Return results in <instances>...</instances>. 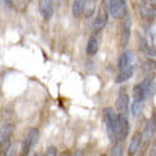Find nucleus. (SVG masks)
<instances>
[{
	"instance_id": "2eb2a0df",
	"label": "nucleus",
	"mask_w": 156,
	"mask_h": 156,
	"mask_svg": "<svg viewBox=\"0 0 156 156\" xmlns=\"http://www.w3.org/2000/svg\"><path fill=\"white\" fill-rule=\"evenodd\" d=\"M129 95L126 92H120L116 100V109L119 112H126L129 109Z\"/></svg>"
},
{
	"instance_id": "423d86ee",
	"label": "nucleus",
	"mask_w": 156,
	"mask_h": 156,
	"mask_svg": "<svg viewBox=\"0 0 156 156\" xmlns=\"http://www.w3.org/2000/svg\"><path fill=\"white\" fill-rule=\"evenodd\" d=\"M129 129H130V125H129L128 116H126L124 112H119V120H117V133H116L117 140L122 142V140L129 134Z\"/></svg>"
},
{
	"instance_id": "4be33fe9",
	"label": "nucleus",
	"mask_w": 156,
	"mask_h": 156,
	"mask_svg": "<svg viewBox=\"0 0 156 156\" xmlns=\"http://www.w3.org/2000/svg\"><path fill=\"white\" fill-rule=\"evenodd\" d=\"M17 155V147L16 144H8V147L5 148V156H16Z\"/></svg>"
},
{
	"instance_id": "5701e85b",
	"label": "nucleus",
	"mask_w": 156,
	"mask_h": 156,
	"mask_svg": "<svg viewBox=\"0 0 156 156\" xmlns=\"http://www.w3.org/2000/svg\"><path fill=\"white\" fill-rule=\"evenodd\" d=\"M43 156H57V148L55 147V146H51V147H48L46 154Z\"/></svg>"
},
{
	"instance_id": "6ab92c4d",
	"label": "nucleus",
	"mask_w": 156,
	"mask_h": 156,
	"mask_svg": "<svg viewBox=\"0 0 156 156\" xmlns=\"http://www.w3.org/2000/svg\"><path fill=\"white\" fill-rule=\"evenodd\" d=\"M109 156H122V143H121L120 140H117V142L112 146Z\"/></svg>"
},
{
	"instance_id": "dca6fc26",
	"label": "nucleus",
	"mask_w": 156,
	"mask_h": 156,
	"mask_svg": "<svg viewBox=\"0 0 156 156\" xmlns=\"http://www.w3.org/2000/svg\"><path fill=\"white\" fill-rule=\"evenodd\" d=\"M98 50H99V42H98V37H96V34H92V35L90 37V39H89V42H87L86 52H87V55L94 56V55H96Z\"/></svg>"
},
{
	"instance_id": "20e7f679",
	"label": "nucleus",
	"mask_w": 156,
	"mask_h": 156,
	"mask_svg": "<svg viewBox=\"0 0 156 156\" xmlns=\"http://www.w3.org/2000/svg\"><path fill=\"white\" fill-rule=\"evenodd\" d=\"M138 11L143 18L152 21L156 18V0H139Z\"/></svg>"
},
{
	"instance_id": "9b49d317",
	"label": "nucleus",
	"mask_w": 156,
	"mask_h": 156,
	"mask_svg": "<svg viewBox=\"0 0 156 156\" xmlns=\"http://www.w3.org/2000/svg\"><path fill=\"white\" fill-rule=\"evenodd\" d=\"M53 0H39V12L43 20H50L53 16Z\"/></svg>"
},
{
	"instance_id": "b1692460",
	"label": "nucleus",
	"mask_w": 156,
	"mask_h": 156,
	"mask_svg": "<svg viewBox=\"0 0 156 156\" xmlns=\"http://www.w3.org/2000/svg\"><path fill=\"white\" fill-rule=\"evenodd\" d=\"M150 156H156V139L151 144V148H150Z\"/></svg>"
},
{
	"instance_id": "f257e3e1",
	"label": "nucleus",
	"mask_w": 156,
	"mask_h": 156,
	"mask_svg": "<svg viewBox=\"0 0 156 156\" xmlns=\"http://www.w3.org/2000/svg\"><path fill=\"white\" fill-rule=\"evenodd\" d=\"M152 82H154V76H147L139 82L136 83L133 89V100L135 101H140V103H144L146 98L150 94L151 87H152Z\"/></svg>"
},
{
	"instance_id": "6e6552de",
	"label": "nucleus",
	"mask_w": 156,
	"mask_h": 156,
	"mask_svg": "<svg viewBox=\"0 0 156 156\" xmlns=\"http://www.w3.org/2000/svg\"><path fill=\"white\" fill-rule=\"evenodd\" d=\"M131 35V17L128 13L122 17V22H121V46L126 47L129 44Z\"/></svg>"
},
{
	"instance_id": "39448f33",
	"label": "nucleus",
	"mask_w": 156,
	"mask_h": 156,
	"mask_svg": "<svg viewBox=\"0 0 156 156\" xmlns=\"http://www.w3.org/2000/svg\"><path fill=\"white\" fill-rule=\"evenodd\" d=\"M108 14H109V9H107L104 0H101V4L99 9H98L96 17L94 20V25H92L95 31H100L107 25V22H108Z\"/></svg>"
},
{
	"instance_id": "bb28decb",
	"label": "nucleus",
	"mask_w": 156,
	"mask_h": 156,
	"mask_svg": "<svg viewBox=\"0 0 156 156\" xmlns=\"http://www.w3.org/2000/svg\"><path fill=\"white\" fill-rule=\"evenodd\" d=\"M34 156H43V155H41V154H35V155H34Z\"/></svg>"
},
{
	"instance_id": "aec40b11",
	"label": "nucleus",
	"mask_w": 156,
	"mask_h": 156,
	"mask_svg": "<svg viewBox=\"0 0 156 156\" xmlns=\"http://www.w3.org/2000/svg\"><path fill=\"white\" fill-rule=\"evenodd\" d=\"M142 68H143V70H156V60H154V58H147V60H144L143 61V64H142Z\"/></svg>"
},
{
	"instance_id": "412c9836",
	"label": "nucleus",
	"mask_w": 156,
	"mask_h": 156,
	"mask_svg": "<svg viewBox=\"0 0 156 156\" xmlns=\"http://www.w3.org/2000/svg\"><path fill=\"white\" fill-rule=\"evenodd\" d=\"M142 105H143V103H140V101H135V100H133V103H131V108H130L131 113H133L134 116L139 115V113H140V111H142Z\"/></svg>"
},
{
	"instance_id": "f3484780",
	"label": "nucleus",
	"mask_w": 156,
	"mask_h": 156,
	"mask_svg": "<svg viewBox=\"0 0 156 156\" xmlns=\"http://www.w3.org/2000/svg\"><path fill=\"white\" fill-rule=\"evenodd\" d=\"M139 50H140V51H143L146 55L150 56V57L156 56V50H155V47L151 44V43L146 42L143 38L139 41Z\"/></svg>"
},
{
	"instance_id": "9d476101",
	"label": "nucleus",
	"mask_w": 156,
	"mask_h": 156,
	"mask_svg": "<svg viewBox=\"0 0 156 156\" xmlns=\"http://www.w3.org/2000/svg\"><path fill=\"white\" fill-rule=\"evenodd\" d=\"M142 143H143V133L136 131V133H134V135L131 136L130 144L128 147V156H134L139 151Z\"/></svg>"
},
{
	"instance_id": "7ed1b4c3",
	"label": "nucleus",
	"mask_w": 156,
	"mask_h": 156,
	"mask_svg": "<svg viewBox=\"0 0 156 156\" xmlns=\"http://www.w3.org/2000/svg\"><path fill=\"white\" fill-rule=\"evenodd\" d=\"M38 138H39V131L35 128L29 129L26 133L25 138H23L22 143H21V155L22 156H27L29 152L31 151V148L38 143Z\"/></svg>"
},
{
	"instance_id": "4468645a",
	"label": "nucleus",
	"mask_w": 156,
	"mask_h": 156,
	"mask_svg": "<svg viewBox=\"0 0 156 156\" xmlns=\"http://www.w3.org/2000/svg\"><path fill=\"white\" fill-rule=\"evenodd\" d=\"M13 130H14L13 124H5L2 126V133H0V143H2V146L9 143L11 136L13 134Z\"/></svg>"
},
{
	"instance_id": "393cba45",
	"label": "nucleus",
	"mask_w": 156,
	"mask_h": 156,
	"mask_svg": "<svg viewBox=\"0 0 156 156\" xmlns=\"http://www.w3.org/2000/svg\"><path fill=\"white\" fill-rule=\"evenodd\" d=\"M60 156H72V154H70V152H68V151H66V152H62Z\"/></svg>"
},
{
	"instance_id": "cd10ccee",
	"label": "nucleus",
	"mask_w": 156,
	"mask_h": 156,
	"mask_svg": "<svg viewBox=\"0 0 156 156\" xmlns=\"http://www.w3.org/2000/svg\"><path fill=\"white\" fill-rule=\"evenodd\" d=\"M100 156H107V155H104V154H101V155H100Z\"/></svg>"
},
{
	"instance_id": "f8f14e48",
	"label": "nucleus",
	"mask_w": 156,
	"mask_h": 156,
	"mask_svg": "<svg viewBox=\"0 0 156 156\" xmlns=\"http://www.w3.org/2000/svg\"><path fill=\"white\" fill-rule=\"evenodd\" d=\"M134 60H135V57H134V52L133 51H130V50L124 51L120 55L119 62H117L119 69H124V68L129 66V65H134Z\"/></svg>"
},
{
	"instance_id": "f03ea898",
	"label": "nucleus",
	"mask_w": 156,
	"mask_h": 156,
	"mask_svg": "<svg viewBox=\"0 0 156 156\" xmlns=\"http://www.w3.org/2000/svg\"><path fill=\"white\" fill-rule=\"evenodd\" d=\"M117 120H119V115H116L115 109L105 108L104 109V121L107 126V131H108V136L112 142H116V133H117Z\"/></svg>"
},
{
	"instance_id": "1a4fd4ad",
	"label": "nucleus",
	"mask_w": 156,
	"mask_h": 156,
	"mask_svg": "<svg viewBox=\"0 0 156 156\" xmlns=\"http://www.w3.org/2000/svg\"><path fill=\"white\" fill-rule=\"evenodd\" d=\"M156 133V112L152 113V116L150 117L146 122V126H144V130H143V143L144 146L147 144L151 138L155 135Z\"/></svg>"
},
{
	"instance_id": "ddd939ff",
	"label": "nucleus",
	"mask_w": 156,
	"mask_h": 156,
	"mask_svg": "<svg viewBox=\"0 0 156 156\" xmlns=\"http://www.w3.org/2000/svg\"><path fill=\"white\" fill-rule=\"evenodd\" d=\"M134 72H135V65H129V66L124 68V69H120L119 74L116 77V82L117 83H124V82H126L129 78L133 77Z\"/></svg>"
},
{
	"instance_id": "0eeeda50",
	"label": "nucleus",
	"mask_w": 156,
	"mask_h": 156,
	"mask_svg": "<svg viewBox=\"0 0 156 156\" xmlns=\"http://www.w3.org/2000/svg\"><path fill=\"white\" fill-rule=\"evenodd\" d=\"M108 9L113 18H122L126 14V0H109Z\"/></svg>"
},
{
	"instance_id": "a878e982",
	"label": "nucleus",
	"mask_w": 156,
	"mask_h": 156,
	"mask_svg": "<svg viewBox=\"0 0 156 156\" xmlns=\"http://www.w3.org/2000/svg\"><path fill=\"white\" fill-rule=\"evenodd\" d=\"M4 3H7V4H12V0H3Z\"/></svg>"
},
{
	"instance_id": "a211bd4d",
	"label": "nucleus",
	"mask_w": 156,
	"mask_h": 156,
	"mask_svg": "<svg viewBox=\"0 0 156 156\" xmlns=\"http://www.w3.org/2000/svg\"><path fill=\"white\" fill-rule=\"evenodd\" d=\"M87 0H74L73 2V7H72V12L74 17H80L85 11V5H86Z\"/></svg>"
}]
</instances>
